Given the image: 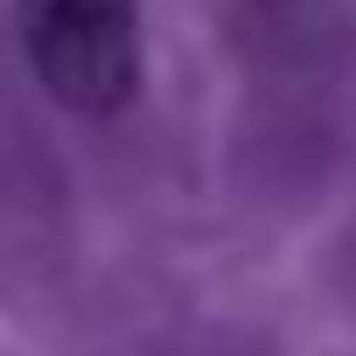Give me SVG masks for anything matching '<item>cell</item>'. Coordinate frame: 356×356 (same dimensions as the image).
<instances>
[{
    "mask_svg": "<svg viewBox=\"0 0 356 356\" xmlns=\"http://www.w3.org/2000/svg\"><path fill=\"white\" fill-rule=\"evenodd\" d=\"M22 49L63 112L112 119L140 91V0H15Z\"/></svg>",
    "mask_w": 356,
    "mask_h": 356,
    "instance_id": "1",
    "label": "cell"
}]
</instances>
